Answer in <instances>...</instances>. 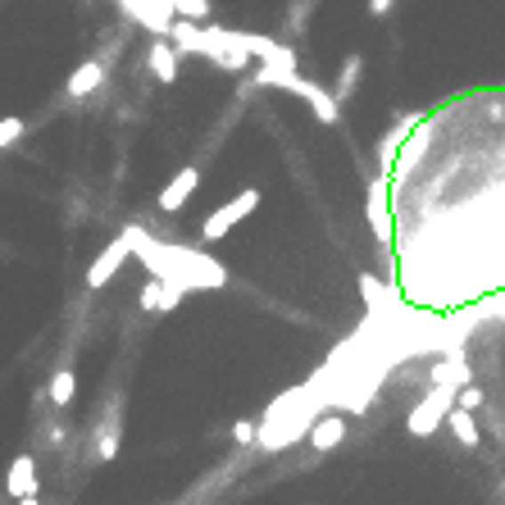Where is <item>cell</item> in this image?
<instances>
[{"instance_id":"obj_13","label":"cell","mask_w":505,"mask_h":505,"mask_svg":"<svg viewBox=\"0 0 505 505\" xmlns=\"http://www.w3.org/2000/svg\"><path fill=\"white\" fill-rule=\"evenodd\" d=\"M5 492L14 501H32L36 496V460L32 455H14L10 474H5Z\"/></svg>"},{"instance_id":"obj_8","label":"cell","mask_w":505,"mask_h":505,"mask_svg":"<svg viewBox=\"0 0 505 505\" xmlns=\"http://www.w3.org/2000/svg\"><path fill=\"white\" fill-rule=\"evenodd\" d=\"M296 51L292 46H283V55L278 60H264L260 68H255V83L260 87H278V92H292V83H296Z\"/></svg>"},{"instance_id":"obj_18","label":"cell","mask_w":505,"mask_h":505,"mask_svg":"<svg viewBox=\"0 0 505 505\" xmlns=\"http://www.w3.org/2000/svg\"><path fill=\"white\" fill-rule=\"evenodd\" d=\"M73 392H77V373H73L68 365H64V369H55V378H51V392H46V397H51V401L64 410V405L73 401Z\"/></svg>"},{"instance_id":"obj_27","label":"cell","mask_w":505,"mask_h":505,"mask_svg":"<svg viewBox=\"0 0 505 505\" xmlns=\"http://www.w3.org/2000/svg\"><path fill=\"white\" fill-rule=\"evenodd\" d=\"M387 10H392V0H369V14H373V19H382Z\"/></svg>"},{"instance_id":"obj_11","label":"cell","mask_w":505,"mask_h":505,"mask_svg":"<svg viewBox=\"0 0 505 505\" xmlns=\"http://www.w3.org/2000/svg\"><path fill=\"white\" fill-rule=\"evenodd\" d=\"M196 187H201V169L187 164L182 173H173V182L160 191V201H155V205H160L164 214H173V210H182V205L191 201V191H196Z\"/></svg>"},{"instance_id":"obj_10","label":"cell","mask_w":505,"mask_h":505,"mask_svg":"<svg viewBox=\"0 0 505 505\" xmlns=\"http://www.w3.org/2000/svg\"><path fill=\"white\" fill-rule=\"evenodd\" d=\"M429 382H433V387H451V392H464V387L474 382V369H469V360H464V351H451L446 360L433 365Z\"/></svg>"},{"instance_id":"obj_19","label":"cell","mask_w":505,"mask_h":505,"mask_svg":"<svg viewBox=\"0 0 505 505\" xmlns=\"http://www.w3.org/2000/svg\"><path fill=\"white\" fill-rule=\"evenodd\" d=\"M164 5H169L173 19H191V23L210 19V0H164Z\"/></svg>"},{"instance_id":"obj_9","label":"cell","mask_w":505,"mask_h":505,"mask_svg":"<svg viewBox=\"0 0 505 505\" xmlns=\"http://www.w3.org/2000/svg\"><path fill=\"white\" fill-rule=\"evenodd\" d=\"M146 64L155 73V83H178V68H182V51L169 42V36H155L150 51H146Z\"/></svg>"},{"instance_id":"obj_6","label":"cell","mask_w":505,"mask_h":505,"mask_svg":"<svg viewBox=\"0 0 505 505\" xmlns=\"http://www.w3.org/2000/svg\"><path fill=\"white\" fill-rule=\"evenodd\" d=\"M292 96L309 100V109H315V119H319V124H328V128L341 119V105H337V96H333L328 87H319V83H309V77H296V83H292Z\"/></svg>"},{"instance_id":"obj_17","label":"cell","mask_w":505,"mask_h":505,"mask_svg":"<svg viewBox=\"0 0 505 505\" xmlns=\"http://www.w3.org/2000/svg\"><path fill=\"white\" fill-rule=\"evenodd\" d=\"M446 429L455 433V442H460V446H469V451H474V446L483 442V433H478L474 414H469V410H460V405H455V410L446 414Z\"/></svg>"},{"instance_id":"obj_21","label":"cell","mask_w":505,"mask_h":505,"mask_svg":"<svg viewBox=\"0 0 505 505\" xmlns=\"http://www.w3.org/2000/svg\"><path fill=\"white\" fill-rule=\"evenodd\" d=\"M23 132H28V124L19 119V114H10V119H0V150H10L14 141H23Z\"/></svg>"},{"instance_id":"obj_1","label":"cell","mask_w":505,"mask_h":505,"mask_svg":"<svg viewBox=\"0 0 505 505\" xmlns=\"http://www.w3.org/2000/svg\"><path fill=\"white\" fill-rule=\"evenodd\" d=\"M128 237H132V251L150 264V278L173 283L182 292H219V287H228V269L214 255L187 251V246H160V242H150L146 228H128Z\"/></svg>"},{"instance_id":"obj_15","label":"cell","mask_w":505,"mask_h":505,"mask_svg":"<svg viewBox=\"0 0 505 505\" xmlns=\"http://www.w3.org/2000/svg\"><path fill=\"white\" fill-rule=\"evenodd\" d=\"M341 442H346V419L341 414H324L315 429H309V446H315V451H333Z\"/></svg>"},{"instance_id":"obj_23","label":"cell","mask_w":505,"mask_h":505,"mask_svg":"<svg viewBox=\"0 0 505 505\" xmlns=\"http://www.w3.org/2000/svg\"><path fill=\"white\" fill-rule=\"evenodd\" d=\"M455 405H460V410H469V414H474V410H478V405H483V392H478V387H474V382H469V387H464V392H460V397H455Z\"/></svg>"},{"instance_id":"obj_2","label":"cell","mask_w":505,"mask_h":505,"mask_svg":"<svg viewBox=\"0 0 505 505\" xmlns=\"http://www.w3.org/2000/svg\"><path fill=\"white\" fill-rule=\"evenodd\" d=\"M455 397H460V392H451V387H429V397H423V401L410 410V419H405L410 437H433L437 423H446V414L455 410Z\"/></svg>"},{"instance_id":"obj_26","label":"cell","mask_w":505,"mask_h":505,"mask_svg":"<svg viewBox=\"0 0 505 505\" xmlns=\"http://www.w3.org/2000/svg\"><path fill=\"white\" fill-rule=\"evenodd\" d=\"M114 451H119V433H105V442H100V460H109Z\"/></svg>"},{"instance_id":"obj_20","label":"cell","mask_w":505,"mask_h":505,"mask_svg":"<svg viewBox=\"0 0 505 505\" xmlns=\"http://www.w3.org/2000/svg\"><path fill=\"white\" fill-rule=\"evenodd\" d=\"M137 301H141V309H150V315H160L164 283H160V278H146V283H141V292H137Z\"/></svg>"},{"instance_id":"obj_24","label":"cell","mask_w":505,"mask_h":505,"mask_svg":"<svg viewBox=\"0 0 505 505\" xmlns=\"http://www.w3.org/2000/svg\"><path fill=\"white\" fill-rule=\"evenodd\" d=\"M182 296H187L182 287H173V283H164V301H160V315H169V309H178V305H182Z\"/></svg>"},{"instance_id":"obj_7","label":"cell","mask_w":505,"mask_h":505,"mask_svg":"<svg viewBox=\"0 0 505 505\" xmlns=\"http://www.w3.org/2000/svg\"><path fill=\"white\" fill-rule=\"evenodd\" d=\"M119 5H124L146 32H155V36H169V32H173V14H169L164 0H119Z\"/></svg>"},{"instance_id":"obj_16","label":"cell","mask_w":505,"mask_h":505,"mask_svg":"<svg viewBox=\"0 0 505 505\" xmlns=\"http://www.w3.org/2000/svg\"><path fill=\"white\" fill-rule=\"evenodd\" d=\"M360 73H365V60H360V55H346V60H341V73H337V87H333L337 105H346V100L356 96V87H360Z\"/></svg>"},{"instance_id":"obj_5","label":"cell","mask_w":505,"mask_h":505,"mask_svg":"<svg viewBox=\"0 0 505 505\" xmlns=\"http://www.w3.org/2000/svg\"><path fill=\"white\" fill-rule=\"evenodd\" d=\"M128 255H132V237L124 232V237H114V242H109V246L92 260V269H87V287H92V292H100V287H105V283L124 269V260H128Z\"/></svg>"},{"instance_id":"obj_3","label":"cell","mask_w":505,"mask_h":505,"mask_svg":"<svg viewBox=\"0 0 505 505\" xmlns=\"http://www.w3.org/2000/svg\"><path fill=\"white\" fill-rule=\"evenodd\" d=\"M260 210V187H246V191H237L228 205H219L205 223H201V232H205V242H219V237H228L232 228H237L246 214H255Z\"/></svg>"},{"instance_id":"obj_14","label":"cell","mask_w":505,"mask_h":505,"mask_svg":"<svg viewBox=\"0 0 505 505\" xmlns=\"http://www.w3.org/2000/svg\"><path fill=\"white\" fill-rule=\"evenodd\" d=\"M100 83H105V60H87V64H77V68L68 73V83H64V96L83 100V96H92V92H96Z\"/></svg>"},{"instance_id":"obj_22","label":"cell","mask_w":505,"mask_h":505,"mask_svg":"<svg viewBox=\"0 0 505 505\" xmlns=\"http://www.w3.org/2000/svg\"><path fill=\"white\" fill-rule=\"evenodd\" d=\"M232 442H237V446L260 442V419H237V423H232Z\"/></svg>"},{"instance_id":"obj_4","label":"cell","mask_w":505,"mask_h":505,"mask_svg":"<svg viewBox=\"0 0 505 505\" xmlns=\"http://www.w3.org/2000/svg\"><path fill=\"white\" fill-rule=\"evenodd\" d=\"M419 128H423V114H405L397 128L382 132V141H378V178L392 182V169H397V160H401V146H405Z\"/></svg>"},{"instance_id":"obj_25","label":"cell","mask_w":505,"mask_h":505,"mask_svg":"<svg viewBox=\"0 0 505 505\" xmlns=\"http://www.w3.org/2000/svg\"><path fill=\"white\" fill-rule=\"evenodd\" d=\"M360 287H365V301H369V305H382V283H378L373 274H365Z\"/></svg>"},{"instance_id":"obj_12","label":"cell","mask_w":505,"mask_h":505,"mask_svg":"<svg viewBox=\"0 0 505 505\" xmlns=\"http://www.w3.org/2000/svg\"><path fill=\"white\" fill-rule=\"evenodd\" d=\"M369 223L382 246H392V210H387V178L369 182Z\"/></svg>"},{"instance_id":"obj_28","label":"cell","mask_w":505,"mask_h":505,"mask_svg":"<svg viewBox=\"0 0 505 505\" xmlns=\"http://www.w3.org/2000/svg\"><path fill=\"white\" fill-rule=\"evenodd\" d=\"M19 505H36V496H32V501H19Z\"/></svg>"}]
</instances>
